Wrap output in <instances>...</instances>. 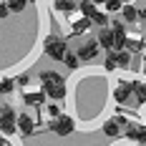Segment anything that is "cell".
<instances>
[{
	"label": "cell",
	"mask_w": 146,
	"mask_h": 146,
	"mask_svg": "<svg viewBox=\"0 0 146 146\" xmlns=\"http://www.w3.org/2000/svg\"><path fill=\"white\" fill-rule=\"evenodd\" d=\"M123 3H129V0H123Z\"/></svg>",
	"instance_id": "obj_34"
},
{
	"label": "cell",
	"mask_w": 146,
	"mask_h": 146,
	"mask_svg": "<svg viewBox=\"0 0 146 146\" xmlns=\"http://www.w3.org/2000/svg\"><path fill=\"white\" fill-rule=\"evenodd\" d=\"M123 133H126V139H131L136 144H146V126H141V123H129Z\"/></svg>",
	"instance_id": "obj_8"
},
{
	"label": "cell",
	"mask_w": 146,
	"mask_h": 146,
	"mask_svg": "<svg viewBox=\"0 0 146 146\" xmlns=\"http://www.w3.org/2000/svg\"><path fill=\"white\" fill-rule=\"evenodd\" d=\"M113 56H116V63H118V68H129L131 66V50H113Z\"/></svg>",
	"instance_id": "obj_14"
},
{
	"label": "cell",
	"mask_w": 146,
	"mask_h": 146,
	"mask_svg": "<svg viewBox=\"0 0 146 146\" xmlns=\"http://www.w3.org/2000/svg\"><path fill=\"white\" fill-rule=\"evenodd\" d=\"M98 45L106 48V50H113V28H101L98 30Z\"/></svg>",
	"instance_id": "obj_11"
},
{
	"label": "cell",
	"mask_w": 146,
	"mask_h": 146,
	"mask_svg": "<svg viewBox=\"0 0 146 146\" xmlns=\"http://www.w3.org/2000/svg\"><path fill=\"white\" fill-rule=\"evenodd\" d=\"M126 126H129V121H126V118H121V116L108 118V121L103 123V133H106V136H111V139H116V136L123 131Z\"/></svg>",
	"instance_id": "obj_6"
},
{
	"label": "cell",
	"mask_w": 146,
	"mask_h": 146,
	"mask_svg": "<svg viewBox=\"0 0 146 146\" xmlns=\"http://www.w3.org/2000/svg\"><path fill=\"white\" fill-rule=\"evenodd\" d=\"M23 101L28 106H40L45 101V91H38V93H23Z\"/></svg>",
	"instance_id": "obj_16"
},
{
	"label": "cell",
	"mask_w": 146,
	"mask_h": 146,
	"mask_svg": "<svg viewBox=\"0 0 146 146\" xmlns=\"http://www.w3.org/2000/svg\"><path fill=\"white\" fill-rule=\"evenodd\" d=\"M18 131L23 133V136H33V131H35V121H33L28 113H20V116H18Z\"/></svg>",
	"instance_id": "obj_10"
},
{
	"label": "cell",
	"mask_w": 146,
	"mask_h": 146,
	"mask_svg": "<svg viewBox=\"0 0 146 146\" xmlns=\"http://www.w3.org/2000/svg\"><path fill=\"white\" fill-rule=\"evenodd\" d=\"M96 56H98V40H86L78 48V58L83 60V63H91Z\"/></svg>",
	"instance_id": "obj_7"
},
{
	"label": "cell",
	"mask_w": 146,
	"mask_h": 146,
	"mask_svg": "<svg viewBox=\"0 0 146 146\" xmlns=\"http://www.w3.org/2000/svg\"><path fill=\"white\" fill-rule=\"evenodd\" d=\"M141 20H144V23H146V10H141Z\"/></svg>",
	"instance_id": "obj_29"
},
{
	"label": "cell",
	"mask_w": 146,
	"mask_h": 146,
	"mask_svg": "<svg viewBox=\"0 0 146 146\" xmlns=\"http://www.w3.org/2000/svg\"><path fill=\"white\" fill-rule=\"evenodd\" d=\"M73 129H76V123H73V118L66 116V113H60V116H56L50 121V131L58 133V136H68V133H73Z\"/></svg>",
	"instance_id": "obj_4"
},
{
	"label": "cell",
	"mask_w": 146,
	"mask_h": 146,
	"mask_svg": "<svg viewBox=\"0 0 146 146\" xmlns=\"http://www.w3.org/2000/svg\"><path fill=\"white\" fill-rule=\"evenodd\" d=\"M10 15V8H8V3H0V20L3 18H8Z\"/></svg>",
	"instance_id": "obj_27"
},
{
	"label": "cell",
	"mask_w": 146,
	"mask_h": 146,
	"mask_svg": "<svg viewBox=\"0 0 146 146\" xmlns=\"http://www.w3.org/2000/svg\"><path fill=\"white\" fill-rule=\"evenodd\" d=\"M93 23H96V25H101V28H106V25H108V15L98 10V15L93 18Z\"/></svg>",
	"instance_id": "obj_25"
},
{
	"label": "cell",
	"mask_w": 146,
	"mask_h": 146,
	"mask_svg": "<svg viewBox=\"0 0 146 146\" xmlns=\"http://www.w3.org/2000/svg\"><path fill=\"white\" fill-rule=\"evenodd\" d=\"M131 96H133V83L118 81L116 86H113V98H116V103H129Z\"/></svg>",
	"instance_id": "obj_5"
},
{
	"label": "cell",
	"mask_w": 146,
	"mask_h": 146,
	"mask_svg": "<svg viewBox=\"0 0 146 146\" xmlns=\"http://www.w3.org/2000/svg\"><path fill=\"white\" fill-rule=\"evenodd\" d=\"M111 28H113V50H121V48H126L129 33H126V28H123V23H113Z\"/></svg>",
	"instance_id": "obj_9"
},
{
	"label": "cell",
	"mask_w": 146,
	"mask_h": 146,
	"mask_svg": "<svg viewBox=\"0 0 146 146\" xmlns=\"http://www.w3.org/2000/svg\"><path fill=\"white\" fill-rule=\"evenodd\" d=\"M13 81H10V78H5V81H0V93H5V96H8V93H13Z\"/></svg>",
	"instance_id": "obj_24"
},
{
	"label": "cell",
	"mask_w": 146,
	"mask_h": 146,
	"mask_svg": "<svg viewBox=\"0 0 146 146\" xmlns=\"http://www.w3.org/2000/svg\"><path fill=\"white\" fill-rule=\"evenodd\" d=\"M121 15H123V20H126V23H136V20H141V10H139V8H133V5H129V3L121 8Z\"/></svg>",
	"instance_id": "obj_13"
},
{
	"label": "cell",
	"mask_w": 146,
	"mask_h": 146,
	"mask_svg": "<svg viewBox=\"0 0 146 146\" xmlns=\"http://www.w3.org/2000/svg\"><path fill=\"white\" fill-rule=\"evenodd\" d=\"M103 68H106V71H116V68H118V63H116V56H113V50H111V53L106 56V60H103Z\"/></svg>",
	"instance_id": "obj_23"
},
{
	"label": "cell",
	"mask_w": 146,
	"mask_h": 146,
	"mask_svg": "<svg viewBox=\"0 0 146 146\" xmlns=\"http://www.w3.org/2000/svg\"><path fill=\"white\" fill-rule=\"evenodd\" d=\"M126 48H129L131 53H139V50H144V40H141V38H129V40H126Z\"/></svg>",
	"instance_id": "obj_19"
},
{
	"label": "cell",
	"mask_w": 146,
	"mask_h": 146,
	"mask_svg": "<svg viewBox=\"0 0 146 146\" xmlns=\"http://www.w3.org/2000/svg\"><path fill=\"white\" fill-rule=\"evenodd\" d=\"M0 131L3 133H15L18 131V113H15L10 106H3V113H0Z\"/></svg>",
	"instance_id": "obj_3"
},
{
	"label": "cell",
	"mask_w": 146,
	"mask_h": 146,
	"mask_svg": "<svg viewBox=\"0 0 146 146\" xmlns=\"http://www.w3.org/2000/svg\"><path fill=\"white\" fill-rule=\"evenodd\" d=\"M5 3H8V8H10V13H20L28 0H5Z\"/></svg>",
	"instance_id": "obj_22"
},
{
	"label": "cell",
	"mask_w": 146,
	"mask_h": 146,
	"mask_svg": "<svg viewBox=\"0 0 146 146\" xmlns=\"http://www.w3.org/2000/svg\"><path fill=\"white\" fill-rule=\"evenodd\" d=\"M103 3H106V10H108V13H118V10L126 5L123 0H103Z\"/></svg>",
	"instance_id": "obj_20"
},
{
	"label": "cell",
	"mask_w": 146,
	"mask_h": 146,
	"mask_svg": "<svg viewBox=\"0 0 146 146\" xmlns=\"http://www.w3.org/2000/svg\"><path fill=\"white\" fill-rule=\"evenodd\" d=\"M63 63H66L68 68H78V63H81V58H78V53H66V58H63Z\"/></svg>",
	"instance_id": "obj_21"
},
{
	"label": "cell",
	"mask_w": 146,
	"mask_h": 146,
	"mask_svg": "<svg viewBox=\"0 0 146 146\" xmlns=\"http://www.w3.org/2000/svg\"><path fill=\"white\" fill-rule=\"evenodd\" d=\"M0 113H3V106H0Z\"/></svg>",
	"instance_id": "obj_33"
},
{
	"label": "cell",
	"mask_w": 146,
	"mask_h": 146,
	"mask_svg": "<svg viewBox=\"0 0 146 146\" xmlns=\"http://www.w3.org/2000/svg\"><path fill=\"white\" fill-rule=\"evenodd\" d=\"M136 146H146V144H136Z\"/></svg>",
	"instance_id": "obj_32"
},
{
	"label": "cell",
	"mask_w": 146,
	"mask_h": 146,
	"mask_svg": "<svg viewBox=\"0 0 146 146\" xmlns=\"http://www.w3.org/2000/svg\"><path fill=\"white\" fill-rule=\"evenodd\" d=\"M28 83H30V76H28V73L18 76V86H28Z\"/></svg>",
	"instance_id": "obj_28"
},
{
	"label": "cell",
	"mask_w": 146,
	"mask_h": 146,
	"mask_svg": "<svg viewBox=\"0 0 146 146\" xmlns=\"http://www.w3.org/2000/svg\"><path fill=\"white\" fill-rule=\"evenodd\" d=\"M133 96L139 98V103H146V83L133 81Z\"/></svg>",
	"instance_id": "obj_18"
},
{
	"label": "cell",
	"mask_w": 146,
	"mask_h": 146,
	"mask_svg": "<svg viewBox=\"0 0 146 146\" xmlns=\"http://www.w3.org/2000/svg\"><path fill=\"white\" fill-rule=\"evenodd\" d=\"M144 76H146V56H144Z\"/></svg>",
	"instance_id": "obj_30"
},
{
	"label": "cell",
	"mask_w": 146,
	"mask_h": 146,
	"mask_svg": "<svg viewBox=\"0 0 146 146\" xmlns=\"http://www.w3.org/2000/svg\"><path fill=\"white\" fill-rule=\"evenodd\" d=\"M40 83H43V91L48 98L53 101H63L66 98V83L56 71H43L40 73Z\"/></svg>",
	"instance_id": "obj_1"
},
{
	"label": "cell",
	"mask_w": 146,
	"mask_h": 146,
	"mask_svg": "<svg viewBox=\"0 0 146 146\" xmlns=\"http://www.w3.org/2000/svg\"><path fill=\"white\" fill-rule=\"evenodd\" d=\"M78 3H81V0H53V5L58 8L60 13H71V10H76Z\"/></svg>",
	"instance_id": "obj_17"
},
{
	"label": "cell",
	"mask_w": 146,
	"mask_h": 146,
	"mask_svg": "<svg viewBox=\"0 0 146 146\" xmlns=\"http://www.w3.org/2000/svg\"><path fill=\"white\" fill-rule=\"evenodd\" d=\"M45 108H48V113H50L53 118H56V116H60V108H58V103H50V106H45Z\"/></svg>",
	"instance_id": "obj_26"
},
{
	"label": "cell",
	"mask_w": 146,
	"mask_h": 146,
	"mask_svg": "<svg viewBox=\"0 0 146 146\" xmlns=\"http://www.w3.org/2000/svg\"><path fill=\"white\" fill-rule=\"evenodd\" d=\"M43 50H45V56H48V58L63 60V58H66V53H68V45H66V40L58 38V35H48V38H45V43H43Z\"/></svg>",
	"instance_id": "obj_2"
},
{
	"label": "cell",
	"mask_w": 146,
	"mask_h": 146,
	"mask_svg": "<svg viewBox=\"0 0 146 146\" xmlns=\"http://www.w3.org/2000/svg\"><path fill=\"white\" fill-rule=\"evenodd\" d=\"M93 3H103V0H93Z\"/></svg>",
	"instance_id": "obj_31"
},
{
	"label": "cell",
	"mask_w": 146,
	"mask_h": 146,
	"mask_svg": "<svg viewBox=\"0 0 146 146\" xmlns=\"http://www.w3.org/2000/svg\"><path fill=\"white\" fill-rule=\"evenodd\" d=\"M91 23H93L91 18H81V20H76V23L71 25V33L73 35H81V33H86V30L91 28Z\"/></svg>",
	"instance_id": "obj_15"
},
{
	"label": "cell",
	"mask_w": 146,
	"mask_h": 146,
	"mask_svg": "<svg viewBox=\"0 0 146 146\" xmlns=\"http://www.w3.org/2000/svg\"><path fill=\"white\" fill-rule=\"evenodd\" d=\"M78 10L83 13V18H91V20L98 15V8H96L93 0H81V3H78Z\"/></svg>",
	"instance_id": "obj_12"
}]
</instances>
